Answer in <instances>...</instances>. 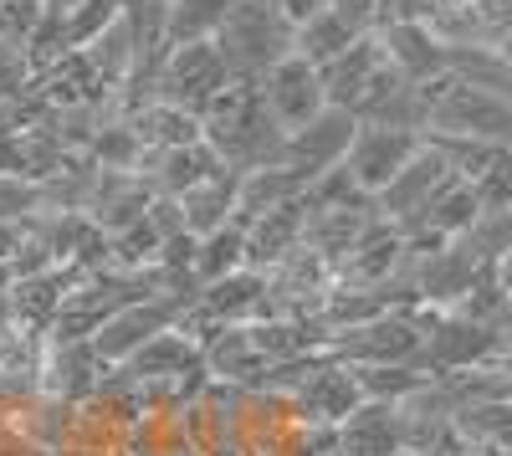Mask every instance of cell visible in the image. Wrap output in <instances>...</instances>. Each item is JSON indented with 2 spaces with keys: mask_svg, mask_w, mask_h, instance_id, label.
I'll return each mask as SVG.
<instances>
[{
  "mask_svg": "<svg viewBox=\"0 0 512 456\" xmlns=\"http://www.w3.org/2000/svg\"><path fill=\"white\" fill-rule=\"evenodd\" d=\"M200 144H210V154H216L226 170L251 175V170H267V164H282L287 129L272 118L256 82L231 77L226 88L210 98V108L200 113Z\"/></svg>",
  "mask_w": 512,
  "mask_h": 456,
  "instance_id": "6da1fadb",
  "label": "cell"
},
{
  "mask_svg": "<svg viewBox=\"0 0 512 456\" xmlns=\"http://www.w3.org/2000/svg\"><path fill=\"white\" fill-rule=\"evenodd\" d=\"M425 134L482 139V144L512 149V98L446 72V77L431 82V123H425Z\"/></svg>",
  "mask_w": 512,
  "mask_h": 456,
  "instance_id": "7a4b0ae2",
  "label": "cell"
},
{
  "mask_svg": "<svg viewBox=\"0 0 512 456\" xmlns=\"http://www.w3.org/2000/svg\"><path fill=\"white\" fill-rule=\"evenodd\" d=\"M216 52L231 77L262 82V72L292 52V26L277 16L272 0H231L226 21L216 31Z\"/></svg>",
  "mask_w": 512,
  "mask_h": 456,
  "instance_id": "3957f363",
  "label": "cell"
},
{
  "mask_svg": "<svg viewBox=\"0 0 512 456\" xmlns=\"http://www.w3.org/2000/svg\"><path fill=\"white\" fill-rule=\"evenodd\" d=\"M231 82L216 41H190V47H169L159 57V72H154V103H175L185 113H205L210 98Z\"/></svg>",
  "mask_w": 512,
  "mask_h": 456,
  "instance_id": "277c9868",
  "label": "cell"
},
{
  "mask_svg": "<svg viewBox=\"0 0 512 456\" xmlns=\"http://www.w3.org/2000/svg\"><path fill=\"white\" fill-rule=\"evenodd\" d=\"M195 293H200V287H180V293H154V298H144V303H128L123 313H113V318L98 328L88 344L98 349L103 364H123L139 344H149L154 334H164V328H175V323L195 308Z\"/></svg>",
  "mask_w": 512,
  "mask_h": 456,
  "instance_id": "5b68a950",
  "label": "cell"
},
{
  "mask_svg": "<svg viewBox=\"0 0 512 456\" xmlns=\"http://www.w3.org/2000/svg\"><path fill=\"white\" fill-rule=\"evenodd\" d=\"M287 400H292V410H297V421H303V426L338 431L364 405V390H359V375L349 364H338V359L323 354L308 375L287 390Z\"/></svg>",
  "mask_w": 512,
  "mask_h": 456,
  "instance_id": "8992f818",
  "label": "cell"
},
{
  "mask_svg": "<svg viewBox=\"0 0 512 456\" xmlns=\"http://www.w3.org/2000/svg\"><path fill=\"white\" fill-rule=\"evenodd\" d=\"M328 359L349 364V369H369V364H410L420 359V323L415 313H384L364 328L328 339Z\"/></svg>",
  "mask_w": 512,
  "mask_h": 456,
  "instance_id": "52a82bcc",
  "label": "cell"
},
{
  "mask_svg": "<svg viewBox=\"0 0 512 456\" xmlns=\"http://www.w3.org/2000/svg\"><path fill=\"white\" fill-rule=\"evenodd\" d=\"M482 267H487V257H482L466 236H456V241L436 246V252L405 262V272H410V282H415V298H420L425 308H441V313H451V308L461 303V293L482 277Z\"/></svg>",
  "mask_w": 512,
  "mask_h": 456,
  "instance_id": "ba28073f",
  "label": "cell"
},
{
  "mask_svg": "<svg viewBox=\"0 0 512 456\" xmlns=\"http://www.w3.org/2000/svg\"><path fill=\"white\" fill-rule=\"evenodd\" d=\"M425 134H410V129H384V123H359L354 129V144L344 154V170L354 175V185L364 195H379L390 185L405 164L420 154Z\"/></svg>",
  "mask_w": 512,
  "mask_h": 456,
  "instance_id": "9c48e42d",
  "label": "cell"
},
{
  "mask_svg": "<svg viewBox=\"0 0 512 456\" xmlns=\"http://www.w3.org/2000/svg\"><path fill=\"white\" fill-rule=\"evenodd\" d=\"M328 287H333V267L313 252V246H303V241H297L277 267H267L272 318H318Z\"/></svg>",
  "mask_w": 512,
  "mask_h": 456,
  "instance_id": "30bf717a",
  "label": "cell"
},
{
  "mask_svg": "<svg viewBox=\"0 0 512 456\" xmlns=\"http://www.w3.org/2000/svg\"><path fill=\"white\" fill-rule=\"evenodd\" d=\"M354 129H359V118L344 113V108H323L318 118H308L303 129H292L287 134V154L282 164H292L297 175H308V185L333 170V164H344L349 144H354Z\"/></svg>",
  "mask_w": 512,
  "mask_h": 456,
  "instance_id": "8fae6325",
  "label": "cell"
},
{
  "mask_svg": "<svg viewBox=\"0 0 512 456\" xmlns=\"http://www.w3.org/2000/svg\"><path fill=\"white\" fill-rule=\"evenodd\" d=\"M262 98H267V108H272V118L282 123V129L292 134V129H303L308 118H318L328 103H323V82H318V67L313 62H303L297 52H287L277 67H267L262 72Z\"/></svg>",
  "mask_w": 512,
  "mask_h": 456,
  "instance_id": "7c38bea8",
  "label": "cell"
},
{
  "mask_svg": "<svg viewBox=\"0 0 512 456\" xmlns=\"http://www.w3.org/2000/svg\"><path fill=\"white\" fill-rule=\"evenodd\" d=\"M451 180H456V175H451V164L441 159V149H436V144H420V154L374 195V211H379L384 221L405 226V221H415L425 205H431V195H436L441 185H451Z\"/></svg>",
  "mask_w": 512,
  "mask_h": 456,
  "instance_id": "4fadbf2b",
  "label": "cell"
},
{
  "mask_svg": "<svg viewBox=\"0 0 512 456\" xmlns=\"http://www.w3.org/2000/svg\"><path fill=\"white\" fill-rule=\"evenodd\" d=\"M31 98L41 108H108L113 88L93 72V62L82 57V52H67L57 62H47L41 72H31Z\"/></svg>",
  "mask_w": 512,
  "mask_h": 456,
  "instance_id": "5bb4252c",
  "label": "cell"
},
{
  "mask_svg": "<svg viewBox=\"0 0 512 456\" xmlns=\"http://www.w3.org/2000/svg\"><path fill=\"white\" fill-rule=\"evenodd\" d=\"M108 369L113 364H103L88 339L82 344H47V359H41V395H52L62 405H82V400L98 395Z\"/></svg>",
  "mask_w": 512,
  "mask_h": 456,
  "instance_id": "9a60e30c",
  "label": "cell"
},
{
  "mask_svg": "<svg viewBox=\"0 0 512 456\" xmlns=\"http://www.w3.org/2000/svg\"><path fill=\"white\" fill-rule=\"evenodd\" d=\"M195 313L210 318V323H236V328L272 318L267 272L241 267V272H231V277H221V282H205L200 293H195Z\"/></svg>",
  "mask_w": 512,
  "mask_h": 456,
  "instance_id": "2e32d148",
  "label": "cell"
},
{
  "mask_svg": "<svg viewBox=\"0 0 512 456\" xmlns=\"http://www.w3.org/2000/svg\"><path fill=\"white\" fill-rule=\"evenodd\" d=\"M405 267V236L395 221L374 216V226L354 241V252L338 262L333 282H349V287H384L390 277H400Z\"/></svg>",
  "mask_w": 512,
  "mask_h": 456,
  "instance_id": "e0dca14e",
  "label": "cell"
},
{
  "mask_svg": "<svg viewBox=\"0 0 512 456\" xmlns=\"http://www.w3.org/2000/svg\"><path fill=\"white\" fill-rule=\"evenodd\" d=\"M379 67H384V47H379L374 31H364L354 47H344L333 62L318 67L323 103L328 108H344V113H359V103H364V93H369V82H374Z\"/></svg>",
  "mask_w": 512,
  "mask_h": 456,
  "instance_id": "ac0fdd59",
  "label": "cell"
},
{
  "mask_svg": "<svg viewBox=\"0 0 512 456\" xmlns=\"http://www.w3.org/2000/svg\"><path fill=\"white\" fill-rule=\"evenodd\" d=\"M374 200H359V205H308L303 216V246H313V252L338 272V262H344L354 252V241L374 226Z\"/></svg>",
  "mask_w": 512,
  "mask_h": 456,
  "instance_id": "d6986e66",
  "label": "cell"
},
{
  "mask_svg": "<svg viewBox=\"0 0 512 456\" xmlns=\"http://www.w3.org/2000/svg\"><path fill=\"white\" fill-rule=\"evenodd\" d=\"M379 47H384V62H390L400 77L410 82H436L446 77V41L420 26V21H395V26H379Z\"/></svg>",
  "mask_w": 512,
  "mask_h": 456,
  "instance_id": "ffe728a7",
  "label": "cell"
},
{
  "mask_svg": "<svg viewBox=\"0 0 512 456\" xmlns=\"http://www.w3.org/2000/svg\"><path fill=\"white\" fill-rule=\"evenodd\" d=\"M333 451H338V456H400V451H405L400 405L364 400L354 416L333 431Z\"/></svg>",
  "mask_w": 512,
  "mask_h": 456,
  "instance_id": "44dd1931",
  "label": "cell"
},
{
  "mask_svg": "<svg viewBox=\"0 0 512 456\" xmlns=\"http://www.w3.org/2000/svg\"><path fill=\"white\" fill-rule=\"evenodd\" d=\"M200 359H205V375L221 380V385H236V390H262L267 385V359L251 349L246 328H236V323H221L216 334L200 344Z\"/></svg>",
  "mask_w": 512,
  "mask_h": 456,
  "instance_id": "7402d4cb",
  "label": "cell"
},
{
  "mask_svg": "<svg viewBox=\"0 0 512 456\" xmlns=\"http://www.w3.org/2000/svg\"><path fill=\"white\" fill-rule=\"evenodd\" d=\"M226 164L210 154V144H185V149H144L139 175L154 185V195H185L190 185L210 180Z\"/></svg>",
  "mask_w": 512,
  "mask_h": 456,
  "instance_id": "603a6c76",
  "label": "cell"
},
{
  "mask_svg": "<svg viewBox=\"0 0 512 456\" xmlns=\"http://www.w3.org/2000/svg\"><path fill=\"white\" fill-rule=\"evenodd\" d=\"M303 216H308V200H292V205H277V211L246 221L241 226V236H246V267L251 272L277 267L292 246L303 241Z\"/></svg>",
  "mask_w": 512,
  "mask_h": 456,
  "instance_id": "cb8c5ba5",
  "label": "cell"
},
{
  "mask_svg": "<svg viewBox=\"0 0 512 456\" xmlns=\"http://www.w3.org/2000/svg\"><path fill=\"white\" fill-rule=\"evenodd\" d=\"M72 282H77L72 267H52V272H36V277H16L11 293H6V308H11L16 323L36 328V334H47V328L57 323V313H62V298L72 293Z\"/></svg>",
  "mask_w": 512,
  "mask_h": 456,
  "instance_id": "d4e9b609",
  "label": "cell"
},
{
  "mask_svg": "<svg viewBox=\"0 0 512 456\" xmlns=\"http://www.w3.org/2000/svg\"><path fill=\"white\" fill-rule=\"evenodd\" d=\"M67 421H72V405H62V400H52V395L36 390L31 400H21L11 416H6V431H11L21 446H31L36 456H62Z\"/></svg>",
  "mask_w": 512,
  "mask_h": 456,
  "instance_id": "484cf974",
  "label": "cell"
},
{
  "mask_svg": "<svg viewBox=\"0 0 512 456\" xmlns=\"http://www.w3.org/2000/svg\"><path fill=\"white\" fill-rule=\"evenodd\" d=\"M236 190H241V175L236 170H216L210 180L190 185L180 200V216H185V231L190 236H210V231H221L236 221Z\"/></svg>",
  "mask_w": 512,
  "mask_h": 456,
  "instance_id": "4316f807",
  "label": "cell"
},
{
  "mask_svg": "<svg viewBox=\"0 0 512 456\" xmlns=\"http://www.w3.org/2000/svg\"><path fill=\"white\" fill-rule=\"evenodd\" d=\"M195 364H205L200 359V344L190 334H180V328H164V334H154L149 344H139L134 354H128L123 364H113V369H123L134 385H149V380H164V375H180V369H195Z\"/></svg>",
  "mask_w": 512,
  "mask_h": 456,
  "instance_id": "83f0119b",
  "label": "cell"
},
{
  "mask_svg": "<svg viewBox=\"0 0 512 456\" xmlns=\"http://www.w3.org/2000/svg\"><path fill=\"white\" fill-rule=\"evenodd\" d=\"M303 195H308V175H297L292 164H267V170H251V175H241V190H236V226L277 211V205L303 200Z\"/></svg>",
  "mask_w": 512,
  "mask_h": 456,
  "instance_id": "f1b7e54d",
  "label": "cell"
},
{
  "mask_svg": "<svg viewBox=\"0 0 512 456\" xmlns=\"http://www.w3.org/2000/svg\"><path fill=\"white\" fill-rule=\"evenodd\" d=\"M246 339H251L256 354L267 359V369L328 349V334H323L313 318H262V323H246Z\"/></svg>",
  "mask_w": 512,
  "mask_h": 456,
  "instance_id": "f546056e",
  "label": "cell"
},
{
  "mask_svg": "<svg viewBox=\"0 0 512 456\" xmlns=\"http://www.w3.org/2000/svg\"><path fill=\"white\" fill-rule=\"evenodd\" d=\"M128 129L139 134L144 149H185V144H200V118L175 108V103H144L123 118Z\"/></svg>",
  "mask_w": 512,
  "mask_h": 456,
  "instance_id": "4dcf8cb0",
  "label": "cell"
},
{
  "mask_svg": "<svg viewBox=\"0 0 512 456\" xmlns=\"http://www.w3.org/2000/svg\"><path fill=\"white\" fill-rule=\"evenodd\" d=\"M364 31L359 26H349L338 11H318L313 21H303L292 31V52L303 57V62H313V67H323V62H333L344 47H354Z\"/></svg>",
  "mask_w": 512,
  "mask_h": 456,
  "instance_id": "1f68e13d",
  "label": "cell"
},
{
  "mask_svg": "<svg viewBox=\"0 0 512 456\" xmlns=\"http://www.w3.org/2000/svg\"><path fill=\"white\" fill-rule=\"evenodd\" d=\"M231 0H169L164 16V47H190V41H216Z\"/></svg>",
  "mask_w": 512,
  "mask_h": 456,
  "instance_id": "d6a6232c",
  "label": "cell"
},
{
  "mask_svg": "<svg viewBox=\"0 0 512 456\" xmlns=\"http://www.w3.org/2000/svg\"><path fill=\"white\" fill-rule=\"evenodd\" d=\"M241 267H246V236H241V226L231 221V226H221V231L200 236V252H195L190 277L205 287V282H221V277H231V272H241Z\"/></svg>",
  "mask_w": 512,
  "mask_h": 456,
  "instance_id": "836d02e7",
  "label": "cell"
},
{
  "mask_svg": "<svg viewBox=\"0 0 512 456\" xmlns=\"http://www.w3.org/2000/svg\"><path fill=\"white\" fill-rule=\"evenodd\" d=\"M354 375H359L364 400L400 405V400H410L425 380H431V369H425L420 359H410V364H369V369H354Z\"/></svg>",
  "mask_w": 512,
  "mask_h": 456,
  "instance_id": "e575fe53",
  "label": "cell"
},
{
  "mask_svg": "<svg viewBox=\"0 0 512 456\" xmlns=\"http://www.w3.org/2000/svg\"><path fill=\"white\" fill-rule=\"evenodd\" d=\"M41 359H47V334H36V328H26L16 318L0 323V375L41 385Z\"/></svg>",
  "mask_w": 512,
  "mask_h": 456,
  "instance_id": "d590c367",
  "label": "cell"
},
{
  "mask_svg": "<svg viewBox=\"0 0 512 456\" xmlns=\"http://www.w3.org/2000/svg\"><path fill=\"white\" fill-rule=\"evenodd\" d=\"M164 16H169V0H118V21L128 26V36H134V57L139 62L169 52L164 47Z\"/></svg>",
  "mask_w": 512,
  "mask_h": 456,
  "instance_id": "8d00e7d4",
  "label": "cell"
},
{
  "mask_svg": "<svg viewBox=\"0 0 512 456\" xmlns=\"http://www.w3.org/2000/svg\"><path fill=\"white\" fill-rule=\"evenodd\" d=\"M82 57H88L93 62V72L108 82V88L118 93L123 88V82H128V72H134V36H128V26L123 21H113L98 41H88V47H82Z\"/></svg>",
  "mask_w": 512,
  "mask_h": 456,
  "instance_id": "74e56055",
  "label": "cell"
},
{
  "mask_svg": "<svg viewBox=\"0 0 512 456\" xmlns=\"http://www.w3.org/2000/svg\"><path fill=\"white\" fill-rule=\"evenodd\" d=\"M88 159L98 164V170H139V159H144V144H139V134L128 129L123 118H103V129L93 134V144H88Z\"/></svg>",
  "mask_w": 512,
  "mask_h": 456,
  "instance_id": "f35d334b",
  "label": "cell"
},
{
  "mask_svg": "<svg viewBox=\"0 0 512 456\" xmlns=\"http://www.w3.org/2000/svg\"><path fill=\"white\" fill-rule=\"evenodd\" d=\"M159 231L149 221H134V226H123L108 236V267L118 272H144V267H159Z\"/></svg>",
  "mask_w": 512,
  "mask_h": 456,
  "instance_id": "ab89813d",
  "label": "cell"
},
{
  "mask_svg": "<svg viewBox=\"0 0 512 456\" xmlns=\"http://www.w3.org/2000/svg\"><path fill=\"white\" fill-rule=\"evenodd\" d=\"M456 431L466 441H492L512 451V400H482V405L456 410Z\"/></svg>",
  "mask_w": 512,
  "mask_h": 456,
  "instance_id": "60d3db41",
  "label": "cell"
},
{
  "mask_svg": "<svg viewBox=\"0 0 512 456\" xmlns=\"http://www.w3.org/2000/svg\"><path fill=\"white\" fill-rule=\"evenodd\" d=\"M113 21H118V0H82L77 11L62 16V36H67L72 52H82V47H88V41H98Z\"/></svg>",
  "mask_w": 512,
  "mask_h": 456,
  "instance_id": "b9f144b4",
  "label": "cell"
},
{
  "mask_svg": "<svg viewBox=\"0 0 512 456\" xmlns=\"http://www.w3.org/2000/svg\"><path fill=\"white\" fill-rule=\"evenodd\" d=\"M41 211V185L21 175H0V221H26Z\"/></svg>",
  "mask_w": 512,
  "mask_h": 456,
  "instance_id": "7bdbcfd3",
  "label": "cell"
},
{
  "mask_svg": "<svg viewBox=\"0 0 512 456\" xmlns=\"http://www.w3.org/2000/svg\"><path fill=\"white\" fill-rule=\"evenodd\" d=\"M31 93V57L21 41H0V103Z\"/></svg>",
  "mask_w": 512,
  "mask_h": 456,
  "instance_id": "ee69618b",
  "label": "cell"
},
{
  "mask_svg": "<svg viewBox=\"0 0 512 456\" xmlns=\"http://www.w3.org/2000/svg\"><path fill=\"white\" fill-rule=\"evenodd\" d=\"M41 21V0H0V41H31Z\"/></svg>",
  "mask_w": 512,
  "mask_h": 456,
  "instance_id": "f6af8a7d",
  "label": "cell"
},
{
  "mask_svg": "<svg viewBox=\"0 0 512 456\" xmlns=\"http://www.w3.org/2000/svg\"><path fill=\"white\" fill-rule=\"evenodd\" d=\"M195 252H200V236L175 231V236H164V246H159V267L164 272H190L195 267Z\"/></svg>",
  "mask_w": 512,
  "mask_h": 456,
  "instance_id": "bcb514c9",
  "label": "cell"
},
{
  "mask_svg": "<svg viewBox=\"0 0 512 456\" xmlns=\"http://www.w3.org/2000/svg\"><path fill=\"white\" fill-rule=\"evenodd\" d=\"M144 221L159 231V241L175 236V231H185V216H180V200H175V195H154L149 211H144Z\"/></svg>",
  "mask_w": 512,
  "mask_h": 456,
  "instance_id": "7dc6e473",
  "label": "cell"
},
{
  "mask_svg": "<svg viewBox=\"0 0 512 456\" xmlns=\"http://www.w3.org/2000/svg\"><path fill=\"white\" fill-rule=\"evenodd\" d=\"M328 11H338L349 26L359 31H374L379 26V0H328Z\"/></svg>",
  "mask_w": 512,
  "mask_h": 456,
  "instance_id": "c3c4849f",
  "label": "cell"
},
{
  "mask_svg": "<svg viewBox=\"0 0 512 456\" xmlns=\"http://www.w3.org/2000/svg\"><path fill=\"white\" fill-rule=\"evenodd\" d=\"M272 6H277V16L297 31V26H303V21H313L318 11H328V0H272Z\"/></svg>",
  "mask_w": 512,
  "mask_h": 456,
  "instance_id": "681fc988",
  "label": "cell"
},
{
  "mask_svg": "<svg viewBox=\"0 0 512 456\" xmlns=\"http://www.w3.org/2000/svg\"><path fill=\"white\" fill-rule=\"evenodd\" d=\"M21 241H26V226L21 221H0V262H11L21 252Z\"/></svg>",
  "mask_w": 512,
  "mask_h": 456,
  "instance_id": "f907efd6",
  "label": "cell"
},
{
  "mask_svg": "<svg viewBox=\"0 0 512 456\" xmlns=\"http://www.w3.org/2000/svg\"><path fill=\"white\" fill-rule=\"evenodd\" d=\"M492 277H497V287H502L507 303H512V252H502V257L492 262Z\"/></svg>",
  "mask_w": 512,
  "mask_h": 456,
  "instance_id": "816d5d0a",
  "label": "cell"
},
{
  "mask_svg": "<svg viewBox=\"0 0 512 456\" xmlns=\"http://www.w3.org/2000/svg\"><path fill=\"white\" fill-rule=\"evenodd\" d=\"M461 456H512V451H507V446H492V441H466Z\"/></svg>",
  "mask_w": 512,
  "mask_h": 456,
  "instance_id": "f5cc1de1",
  "label": "cell"
},
{
  "mask_svg": "<svg viewBox=\"0 0 512 456\" xmlns=\"http://www.w3.org/2000/svg\"><path fill=\"white\" fill-rule=\"evenodd\" d=\"M77 6H82V0H41V16H57V21H62V16L77 11Z\"/></svg>",
  "mask_w": 512,
  "mask_h": 456,
  "instance_id": "db71d44e",
  "label": "cell"
},
{
  "mask_svg": "<svg viewBox=\"0 0 512 456\" xmlns=\"http://www.w3.org/2000/svg\"><path fill=\"white\" fill-rule=\"evenodd\" d=\"M497 57H502V67L512 72V36H497Z\"/></svg>",
  "mask_w": 512,
  "mask_h": 456,
  "instance_id": "11a10c76",
  "label": "cell"
},
{
  "mask_svg": "<svg viewBox=\"0 0 512 456\" xmlns=\"http://www.w3.org/2000/svg\"><path fill=\"white\" fill-rule=\"evenodd\" d=\"M11 282H16V272H11V262H0V293H11Z\"/></svg>",
  "mask_w": 512,
  "mask_h": 456,
  "instance_id": "9f6ffc18",
  "label": "cell"
},
{
  "mask_svg": "<svg viewBox=\"0 0 512 456\" xmlns=\"http://www.w3.org/2000/svg\"><path fill=\"white\" fill-rule=\"evenodd\" d=\"M318 456H338V451H333V446H328V451H318Z\"/></svg>",
  "mask_w": 512,
  "mask_h": 456,
  "instance_id": "6f0895ef",
  "label": "cell"
},
{
  "mask_svg": "<svg viewBox=\"0 0 512 456\" xmlns=\"http://www.w3.org/2000/svg\"><path fill=\"white\" fill-rule=\"evenodd\" d=\"M400 456H415V451H400Z\"/></svg>",
  "mask_w": 512,
  "mask_h": 456,
  "instance_id": "680465c9",
  "label": "cell"
}]
</instances>
